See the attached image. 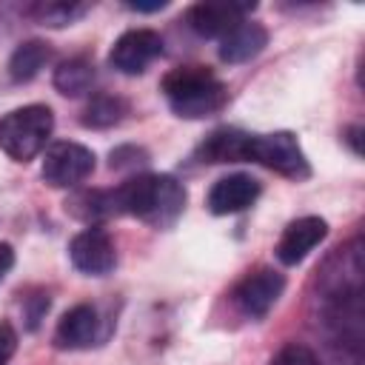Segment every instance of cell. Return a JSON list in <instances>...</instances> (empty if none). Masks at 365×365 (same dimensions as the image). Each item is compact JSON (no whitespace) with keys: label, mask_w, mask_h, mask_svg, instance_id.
<instances>
[{"label":"cell","mask_w":365,"mask_h":365,"mask_svg":"<svg viewBox=\"0 0 365 365\" xmlns=\"http://www.w3.org/2000/svg\"><path fill=\"white\" fill-rule=\"evenodd\" d=\"M117 214H131L154 228H171L185 208V188L171 174H137L114 188Z\"/></svg>","instance_id":"cell-1"},{"label":"cell","mask_w":365,"mask_h":365,"mask_svg":"<svg viewBox=\"0 0 365 365\" xmlns=\"http://www.w3.org/2000/svg\"><path fill=\"white\" fill-rule=\"evenodd\" d=\"M163 94L171 111L185 120H202L208 114H217L228 100L222 80L205 66L171 68L163 77Z\"/></svg>","instance_id":"cell-2"},{"label":"cell","mask_w":365,"mask_h":365,"mask_svg":"<svg viewBox=\"0 0 365 365\" xmlns=\"http://www.w3.org/2000/svg\"><path fill=\"white\" fill-rule=\"evenodd\" d=\"M54 131V114L48 106H23L0 120V151L17 163L34 160Z\"/></svg>","instance_id":"cell-3"},{"label":"cell","mask_w":365,"mask_h":365,"mask_svg":"<svg viewBox=\"0 0 365 365\" xmlns=\"http://www.w3.org/2000/svg\"><path fill=\"white\" fill-rule=\"evenodd\" d=\"M248 163H259L288 180H305L311 177L308 157L299 145V140L291 131H274V134H251L248 140Z\"/></svg>","instance_id":"cell-4"},{"label":"cell","mask_w":365,"mask_h":365,"mask_svg":"<svg viewBox=\"0 0 365 365\" xmlns=\"http://www.w3.org/2000/svg\"><path fill=\"white\" fill-rule=\"evenodd\" d=\"M91 171H94V151L80 143L60 140L48 145L43 157V180L54 188H71L83 182Z\"/></svg>","instance_id":"cell-5"},{"label":"cell","mask_w":365,"mask_h":365,"mask_svg":"<svg viewBox=\"0 0 365 365\" xmlns=\"http://www.w3.org/2000/svg\"><path fill=\"white\" fill-rule=\"evenodd\" d=\"M285 291V277L274 268H257L245 274L234 288V305L248 319H262Z\"/></svg>","instance_id":"cell-6"},{"label":"cell","mask_w":365,"mask_h":365,"mask_svg":"<svg viewBox=\"0 0 365 365\" xmlns=\"http://www.w3.org/2000/svg\"><path fill=\"white\" fill-rule=\"evenodd\" d=\"M362 242L354 240L351 245L339 248L319 274V294L322 299L331 297H348V294H362Z\"/></svg>","instance_id":"cell-7"},{"label":"cell","mask_w":365,"mask_h":365,"mask_svg":"<svg viewBox=\"0 0 365 365\" xmlns=\"http://www.w3.org/2000/svg\"><path fill=\"white\" fill-rule=\"evenodd\" d=\"M163 54V37L151 29H131L120 34L108 51L111 68L120 74H143Z\"/></svg>","instance_id":"cell-8"},{"label":"cell","mask_w":365,"mask_h":365,"mask_svg":"<svg viewBox=\"0 0 365 365\" xmlns=\"http://www.w3.org/2000/svg\"><path fill=\"white\" fill-rule=\"evenodd\" d=\"M68 259L77 271H83L88 277H103L117 265V248H114L111 237L103 228L88 225V228H83L80 234L71 237Z\"/></svg>","instance_id":"cell-9"},{"label":"cell","mask_w":365,"mask_h":365,"mask_svg":"<svg viewBox=\"0 0 365 365\" xmlns=\"http://www.w3.org/2000/svg\"><path fill=\"white\" fill-rule=\"evenodd\" d=\"M251 11L254 3H197L188 9L185 20L200 37H225L234 26L248 20Z\"/></svg>","instance_id":"cell-10"},{"label":"cell","mask_w":365,"mask_h":365,"mask_svg":"<svg viewBox=\"0 0 365 365\" xmlns=\"http://www.w3.org/2000/svg\"><path fill=\"white\" fill-rule=\"evenodd\" d=\"M328 234V222L322 217H299L285 225L279 242H277V259L282 265H297L302 262Z\"/></svg>","instance_id":"cell-11"},{"label":"cell","mask_w":365,"mask_h":365,"mask_svg":"<svg viewBox=\"0 0 365 365\" xmlns=\"http://www.w3.org/2000/svg\"><path fill=\"white\" fill-rule=\"evenodd\" d=\"M259 197V182L248 174H228L222 180H217L208 191V211L217 214V217H225V214H237V211H245L254 200Z\"/></svg>","instance_id":"cell-12"},{"label":"cell","mask_w":365,"mask_h":365,"mask_svg":"<svg viewBox=\"0 0 365 365\" xmlns=\"http://www.w3.org/2000/svg\"><path fill=\"white\" fill-rule=\"evenodd\" d=\"M97 311L86 302L68 308L57 328H54V345L63 348V351H80V348H91V342L97 339Z\"/></svg>","instance_id":"cell-13"},{"label":"cell","mask_w":365,"mask_h":365,"mask_svg":"<svg viewBox=\"0 0 365 365\" xmlns=\"http://www.w3.org/2000/svg\"><path fill=\"white\" fill-rule=\"evenodd\" d=\"M268 46V31L265 26L254 23V20H242L240 26H234L225 37H220V60L222 63H248L251 57H257L262 48Z\"/></svg>","instance_id":"cell-14"},{"label":"cell","mask_w":365,"mask_h":365,"mask_svg":"<svg viewBox=\"0 0 365 365\" xmlns=\"http://www.w3.org/2000/svg\"><path fill=\"white\" fill-rule=\"evenodd\" d=\"M248 140L251 134H242L237 128H217L200 145V154L208 163H242L248 160Z\"/></svg>","instance_id":"cell-15"},{"label":"cell","mask_w":365,"mask_h":365,"mask_svg":"<svg viewBox=\"0 0 365 365\" xmlns=\"http://www.w3.org/2000/svg\"><path fill=\"white\" fill-rule=\"evenodd\" d=\"M51 60V48L43 40H26L14 48L11 60H9V77L14 83H29L31 77L40 74V68Z\"/></svg>","instance_id":"cell-16"},{"label":"cell","mask_w":365,"mask_h":365,"mask_svg":"<svg viewBox=\"0 0 365 365\" xmlns=\"http://www.w3.org/2000/svg\"><path fill=\"white\" fill-rule=\"evenodd\" d=\"M94 83V66L88 57H68L54 68V88L66 97H80Z\"/></svg>","instance_id":"cell-17"},{"label":"cell","mask_w":365,"mask_h":365,"mask_svg":"<svg viewBox=\"0 0 365 365\" xmlns=\"http://www.w3.org/2000/svg\"><path fill=\"white\" fill-rule=\"evenodd\" d=\"M66 208L86 220V222H100V220H108V217H117V202H114V191H80L74 194Z\"/></svg>","instance_id":"cell-18"},{"label":"cell","mask_w":365,"mask_h":365,"mask_svg":"<svg viewBox=\"0 0 365 365\" xmlns=\"http://www.w3.org/2000/svg\"><path fill=\"white\" fill-rule=\"evenodd\" d=\"M88 9H91L88 3L48 0V3H34V6H29V17H34L40 26L60 29V26H71V23H77Z\"/></svg>","instance_id":"cell-19"},{"label":"cell","mask_w":365,"mask_h":365,"mask_svg":"<svg viewBox=\"0 0 365 365\" xmlns=\"http://www.w3.org/2000/svg\"><path fill=\"white\" fill-rule=\"evenodd\" d=\"M128 111L125 100L114 97V94H94L83 111V125L88 128H108L117 125L123 120V114Z\"/></svg>","instance_id":"cell-20"},{"label":"cell","mask_w":365,"mask_h":365,"mask_svg":"<svg viewBox=\"0 0 365 365\" xmlns=\"http://www.w3.org/2000/svg\"><path fill=\"white\" fill-rule=\"evenodd\" d=\"M271 365H319L314 351L299 345V342H288L277 351V356L271 359Z\"/></svg>","instance_id":"cell-21"},{"label":"cell","mask_w":365,"mask_h":365,"mask_svg":"<svg viewBox=\"0 0 365 365\" xmlns=\"http://www.w3.org/2000/svg\"><path fill=\"white\" fill-rule=\"evenodd\" d=\"M17 351V331L11 322H0V365H6Z\"/></svg>","instance_id":"cell-22"},{"label":"cell","mask_w":365,"mask_h":365,"mask_svg":"<svg viewBox=\"0 0 365 365\" xmlns=\"http://www.w3.org/2000/svg\"><path fill=\"white\" fill-rule=\"evenodd\" d=\"M11 265H14V248L9 242H0V282L11 271Z\"/></svg>","instance_id":"cell-23"},{"label":"cell","mask_w":365,"mask_h":365,"mask_svg":"<svg viewBox=\"0 0 365 365\" xmlns=\"http://www.w3.org/2000/svg\"><path fill=\"white\" fill-rule=\"evenodd\" d=\"M359 137H362V128H359V125H351V128L345 131V140L351 143L354 154H362V148H359Z\"/></svg>","instance_id":"cell-24"},{"label":"cell","mask_w":365,"mask_h":365,"mask_svg":"<svg viewBox=\"0 0 365 365\" xmlns=\"http://www.w3.org/2000/svg\"><path fill=\"white\" fill-rule=\"evenodd\" d=\"M131 11H160L165 9V0H157V3H128Z\"/></svg>","instance_id":"cell-25"}]
</instances>
